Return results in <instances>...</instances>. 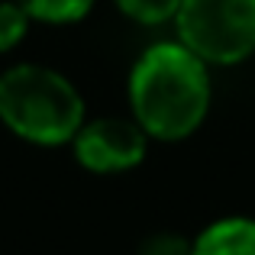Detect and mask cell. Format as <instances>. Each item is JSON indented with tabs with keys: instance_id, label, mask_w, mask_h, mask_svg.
Instances as JSON below:
<instances>
[{
	"instance_id": "6",
	"label": "cell",
	"mask_w": 255,
	"mask_h": 255,
	"mask_svg": "<svg viewBox=\"0 0 255 255\" xmlns=\"http://www.w3.org/2000/svg\"><path fill=\"white\" fill-rule=\"evenodd\" d=\"M32 23L42 26H75L91 16L97 0H16Z\"/></svg>"
},
{
	"instance_id": "8",
	"label": "cell",
	"mask_w": 255,
	"mask_h": 255,
	"mask_svg": "<svg viewBox=\"0 0 255 255\" xmlns=\"http://www.w3.org/2000/svg\"><path fill=\"white\" fill-rule=\"evenodd\" d=\"M32 19L26 16V10L16 3V0H3L0 3V55L13 52L19 42L26 39Z\"/></svg>"
},
{
	"instance_id": "7",
	"label": "cell",
	"mask_w": 255,
	"mask_h": 255,
	"mask_svg": "<svg viewBox=\"0 0 255 255\" xmlns=\"http://www.w3.org/2000/svg\"><path fill=\"white\" fill-rule=\"evenodd\" d=\"M113 3H117V10L123 13L126 19H132V23L162 26V23H168V19H174L181 0H113Z\"/></svg>"
},
{
	"instance_id": "9",
	"label": "cell",
	"mask_w": 255,
	"mask_h": 255,
	"mask_svg": "<svg viewBox=\"0 0 255 255\" xmlns=\"http://www.w3.org/2000/svg\"><path fill=\"white\" fill-rule=\"evenodd\" d=\"M139 255H191V239L178 233H152L139 246Z\"/></svg>"
},
{
	"instance_id": "5",
	"label": "cell",
	"mask_w": 255,
	"mask_h": 255,
	"mask_svg": "<svg viewBox=\"0 0 255 255\" xmlns=\"http://www.w3.org/2000/svg\"><path fill=\"white\" fill-rule=\"evenodd\" d=\"M191 255H255V220H213L191 239Z\"/></svg>"
},
{
	"instance_id": "3",
	"label": "cell",
	"mask_w": 255,
	"mask_h": 255,
	"mask_svg": "<svg viewBox=\"0 0 255 255\" xmlns=\"http://www.w3.org/2000/svg\"><path fill=\"white\" fill-rule=\"evenodd\" d=\"M178 42L207 65H239L255 55V0H181Z\"/></svg>"
},
{
	"instance_id": "2",
	"label": "cell",
	"mask_w": 255,
	"mask_h": 255,
	"mask_svg": "<svg viewBox=\"0 0 255 255\" xmlns=\"http://www.w3.org/2000/svg\"><path fill=\"white\" fill-rule=\"evenodd\" d=\"M87 120L84 97L62 71L23 62L0 71V123L32 145H71Z\"/></svg>"
},
{
	"instance_id": "4",
	"label": "cell",
	"mask_w": 255,
	"mask_h": 255,
	"mask_svg": "<svg viewBox=\"0 0 255 255\" xmlns=\"http://www.w3.org/2000/svg\"><path fill=\"white\" fill-rule=\"evenodd\" d=\"M78 165L91 174H120L142 165L149 136L132 117H97L84 120L71 139Z\"/></svg>"
},
{
	"instance_id": "1",
	"label": "cell",
	"mask_w": 255,
	"mask_h": 255,
	"mask_svg": "<svg viewBox=\"0 0 255 255\" xmlns=\"http://www.w3.org/2000/svg\"><path fill=\"white\" fill-rule=\"evenodd\" d=\"M129 117L158 142H181L210 113V65L178 39L155 42L132 62Z\"/></svg>"
}]
</instances>
